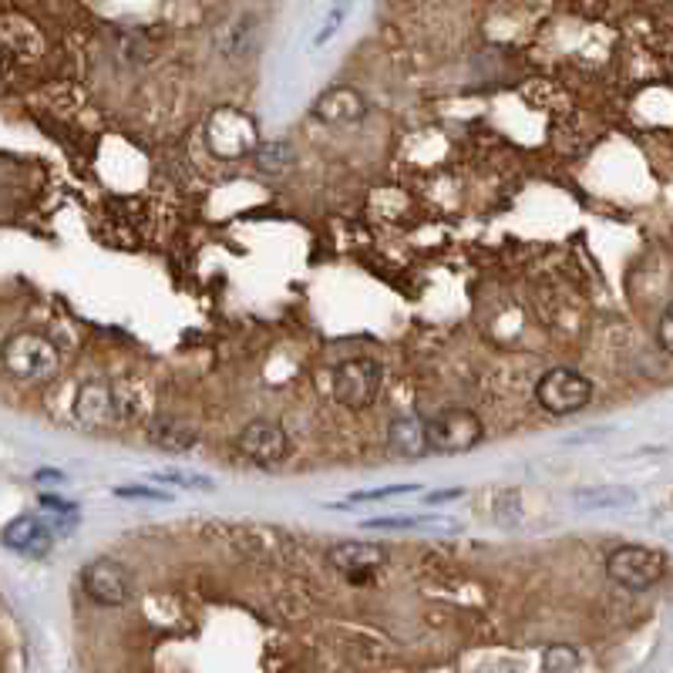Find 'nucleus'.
<instances>
[{
    "mask_svg": "<svg viewBox=\"0 0 673 673\" xmlns=\"http://www.w3.org/2000/svg\"><path fill=\"white\" fill-rule=\"evenodd\" d=\"M0 364L14 381L24 384H44L58 374L61 367V350L51 344L44 334L34 330H17L0 344Z\"/></svg>",
    "mask_w": 673,
    "mask_h": 673,
    "instance_id": "nucleus-1",
    "label": "nucleus"
},
{
    "mask_svg": "<svg viewBox=\"0 0 673 673\" xmlns=\"http://www.w3.org/2000/svg\"><path fill=\"white\" fill-rule=\"evenodd\" d=\"M202 138H206V149L223 162L253 159V152L260 149V128H256L250 115L239 112L233 105L216 108V112L206 118Z\"/></svg>",
    "mask_w": 673,
    "mask_h": 673,
    "instance_id": "nucleus-2",
    "label": "nucleus"
},
{
    "mask_svg": "<svg viewBox=\"0 0 673 673\" xmlns=\"http://www.w3.org/2000/svg\"><path fill=\"white\" fill-rule=\"evenodd\" d=\"M606 576L626 593H647L667 576V556L650 546H616L606 556Z\"/></svg>",
    "mask_w": 673,
    "mask_h": 673,
    "instance_id": "nucleus-3",
    "label": "nucleus"
},
{
    "mask_svg": "<svg viewBox=\"0 0 673 673\" xmlns=\"http://www.w3.org/2000/svg\"><path fill=\"white\" fill-rule=\"evenodd\" d=\"M384 384V367L371 361V357H347L330 371V391L334 401L347 411H364L371 408L381 394Z\"/></svg>",
    "mask_w": 673,
    "mask_h": 673,
    "instance_id": "nucleus-4",
    "label": "nucleus"
},
{
    "mask_svg": "<svg viewBox=\"0 0 673 673\" xmlns=\"http://www.w3.org/2000/svg\"><path fill=\"white\" fill-rule=\"evenodd\" d=\"M424 431H428V448L431 455H462L482 445L485 424L475 411L468 408H445L431 418H424Z\"/></svg>",
    "mask_w": 673,
    "mask_h": 673,
    "instance_id": "nucleus-5",
    "label": "nucleus"
},
{
    "mask_svg": "<svg viewBox=\"0 0 673 673\" xmlns=\"http://www.w3.org/2000/svg\"><path fill=\"white\" fill-rule=\"evenodd\" d=\"M536 401L552 418H566L593 401V381L573 367H552L536 381Z\"/></svg>",
    "mask_w": 673,
    "mask_h": 673,
    "instance_id": "nucleus-6",
    "label": "nucleus"
},
{
    "mask_svg": "<svg viewBox=\"0 0 673 673\" xmlns=\"http://www.w3.org/2000/svg\"><path fill=\"white\" fill-rule=\"evenodd\" d=\"M236 451L243 458H250L253 465H260V468H276L283 458L290 455V438H287V431H283L280 421L256 418V421L239 428Z\"/></svg>",
    "mask_w": 673,
    "mask_h": 673,
    "instance_id": "nucleus-7",
    "label": "nucleus"
},
{
    "mask_svg": "<svg viewBox=\"0 0 673 673\" xmlns=\"http://www.w3.org/2000/svg\"><path fill=\"white\" fill-rule=\"evenodd\" d=\"M81 586H85V596L98 606H125L128 596H132V576L118 559H91L85 569H81Z\"/></svg>",
    "mask_w": 673,
    "mask_h": 673,
    "instance_id": "nucleus-8",
    "label": "nucleus"
},
{
    "mask_svg": "<svg viewBox=\"0 0 673 673\" xmlns=\"http://www.w3.org/2000/svg\"><path fill=\"white\" fill-rule=\"evenodd\" d=\"M327 562L347 579H371L391 562V552L381 542H337L327 552Z\"/></svg>",
    "mask_w": 673,
    "mask_h": 673,
    "instance_id": "nucleus-9",
    "label": "nucleus"
},
{
    "mask_svg": "<svg viewBox=\"0 0 673 673\" xmlns=\"http://www.w3.org/2000/svg\"><path fill=\"white\" fill-rule=\"evenodd\" d=\"M54 532L48 529V522L38 519V515H17L4 525V532H0V542H4L11 552H21V556H34L41 559L44 552L54 546Z\"/></svg>",
    "mask_w": 673,
    "mask_h": 673,
    "instance_id": "nucleus-10",
    "label": "nucleus"
},
{
    "mask_svg": "<svg viewBox=\"0 0 673 673\" xmlns=\"http://www.w3.org/2000/svg\"><path fill=\"white\" fill-rule=\"evenodd\" d=\"M313 115H317L324 125H357V122H364V115H367V101L357 88L334 85L317 98Z\"/></svg>",
    "mask_w": 673,
    "mask_h": 673,
    "instance_id": "nucleus-11",
    "label": "nucleus"
},
{
    "mask_svg": "<svg viewBox=\"0 0 673 673\" xmlns=\"http://www.w3.org/2000/svg\"><path fill=\"white\" fill-rule=\"evenodd\" d=\"M387 438V448L394 451L398 458H424L431 455L428 448V431H424V418L421 414H398V418H391L384 431Z\"/></svg>",
    "mask_w": 673,
    "mask_h": 673,
    "instance_id": "nucleus-12",
    "label": "nucleus"
},
{
    "mask_svg": "<svg viewBox=\"0 0 673 673\" xmlns=\"http://www.w3.org/2000/svg\"><path fill=\"white\" fill-rule=\"evenodd\" d=\"M636 502L633 488H620V485H603V488H579L573 492V505L576 509L596 512V509H626V505Z\"/></svg>",
    "mask_w": 673,
    "mask_h": 673,
    "instance_id": "nucleus-13",
    "label": "nucleus"
},
{
    "mask_svg": "<svg viewBox=\"0 0 673 673\" xmlns=\"http://www.w3.org/2000/svg\"><path fill=\"white\" fill-rule=\"evenodd\" d=\"M149 438H152V445H159L162 451H189L199 441V435L189 428V424H182L175 418H155L149 424Z\"/></svg>",
    "mask_w": 673,
    "mask_h": 673,
    "instance_id": "nucleus-14",
    "label": "nucleus"
},
{
    "mask_svg": "<svg viewBox=\"0 0 673 673\" xmlns=\"http://www.w3.org/2000/svg\"><path fill=\"white\" fill-rule=\"evenodd\" d=\"M115 401H112V387L108 384H88L81 387L78 394V418L85 424H105L112 418Z\"/></svg>",
    "mask_w": 673,
    "mask_h": 673,
    "instance_id": "nucleus-15",
    "label": "nucleus"
},
{
    "mask_svg": "<svg viewBox=\"0 0 673 673\" xmlns=\"http://www.w3.org/2000/svg\"><path fill=\"white\" fill-rule=\"evenodd\" d=\"M253 162L260 172H287L293 165V149L290 142H283V138H276V142H260V149L253 152Z\"/></svg>",
    "mask_w": 673,
    "mask_h": 673,
    "instance_id": "nucleus-16",
    "label": "nucleus"
},
{
    "mask_svg": "<svg viewBox=\"0 0 673 673\" xmlns=\"http://www.w3.org/2000/svg\"><path fill=\"white\" fill-rule=\"evenodd\" d=\"M492 519L502 525V529H515L522 522V495L519 488H502L492 499Z\"/></svg>",
    "mask_w": 673,
    "mask_h": 673,
    "instance_id": "nucleus-17",
    "label": "nucleus"
},
{
    "mask_svg": "<svg viewBox=\"0 0 673 673\" xmlns=\"http://www.w3.org/2000/svg\"><path fill=\"white\" fill-rule=\"evenodd\" d=\"M152 482L172 485V488H186V492H216V482H212L209 475L179 472V468H169V472H152Z\"/></svg>",
    "mask_w": 673,
    "mask_h": 673,
    "instance_id": "nucleus-18",
    "label": "nucleus"
},
{
    "mask_svg": "<svg viewBox=\"0 0 673 673\" xmlns=\"http://www.w3.org/2000/svg\"><path fill=\"white\" fill-rule=\"evenodd\" d=\"M542 667L552 673H573L583 667V657H579L573 643H552V647H546V653H542Z\"/></svg>",
    "mask_w": 673,
    "mask_h": 673,
    "instance_id": "nucleus-19",
    "label": "nucleus"
},
{
    "mask_svg": "<svg viewBox=\"0 0 673 673\" xmlns=\"http://www.w3.org/2000/svg\"><path fill=\"white\" fill-rule=\"evenodd\" d=\"M421 485L414 482H401V485H384V488H374V492H354L350 495V502H384V499H398V495H414Z\"/></svg>",
    "mask_w": 673,
    "mask_h": 673,
    "instance_id": "nucleus-20",
    "label": "nucleus"
},
{
    "mask_svg": "<svg viewBox=\"0 0 673 673\" xmlns=\"http://www.w3.org/2000/svg\"><path fill=\"white\" fill-rule=\"evenodd\" d=\"M118 499H149V502H169L172 495L162 492V488H149V485H118L115 488Z\"/></svg>",
    "mask_w": 673,
    "mask_h": 673,
    "instance_id": "nucleus-21",
    "label": "nucleus"
},
{
    "mask_svg": "<svg viewBox=\"0 0 673 673\" xmlns=\"http://www.w3.org/2000/svg\"><path fill=\"white\" fill-rule=\"evenodd\" d=\"M657 344L673 357V303L660 313V320H657Z\"/></svg>",
    "mask_w": 673,
    "mask_h": 673,
    "instance_id": "nucleus-22",
    "label": "nucleus"
},
{
    "mask_svg": "<svg viewBox=\"0 0 673 673\" xmlns=\"http://www.w3.org/2000/svg\"><path fill=\"white\" fill-rule=\"evenodd\" d=\"M465 495V488H448V492H431L424 495V502L428 505H448V502H458Z\"/></svg>",
    "mask_w": 673,
    "mask_h": 673,
    "instance_id": "nucleus-23",
    "label": "nucleus"
},
{
    "mask_svg": "<svg viewBox=\"0 0 673 673\" xmlns=\"http://www.w3.org/2000/svg\"><path fill=\"white\" fill-rule=\"evenodd\" d=\"M41 505L51 512H78L75 502H64V499H58V495H41Z\"/></svg>",
    "mask_w": 673,
    "mask_h": 673,
    "instance_id": "nucleus-24",
    "label": "nucleus"
},
{
    "mask_svg": "<svg viewBox=\"0 0 673 673\" xmlns=\"http://www.w3.org/2000/svg\"><path fill=\"white\" fill-rule=\"evenodd\" d=\"M34 478H38V482H64V475L61 472H51V468H44V472H38Z\"/></svg>",
    "mask_w": 673,
    "mask_h": 673,
    "instance_id": "nucleus-25",
    "label": "nucleus"
}]
</instances>
